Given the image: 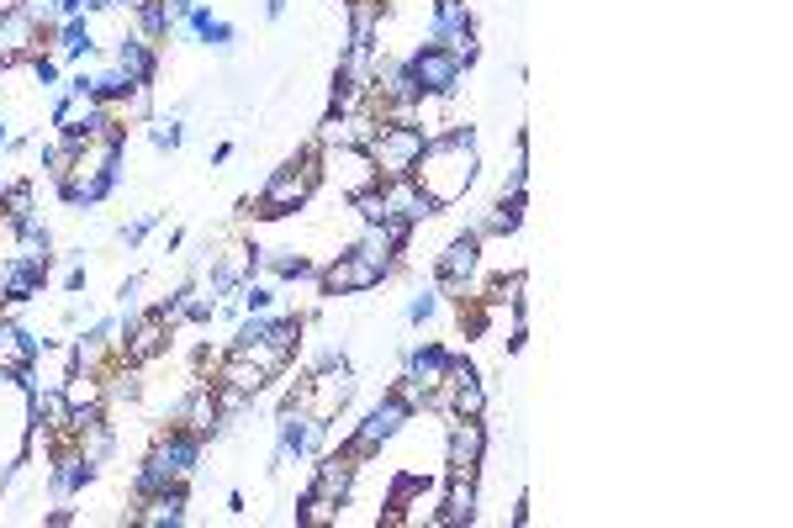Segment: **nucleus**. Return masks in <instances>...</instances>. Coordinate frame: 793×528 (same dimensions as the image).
I'll return each instance as SVG.
<instances>
[{"label": "nucleus", "instance_id": "obj_37", "mask_svg": "<svg viewBox=\"0 0 793 528\" xmlns=\"http://www.w3.org/2000/svg\"><path fill=\"white\" fill-rule=\"evenodd\" d=\"M154 222H159V212H143V217H133V222L122 228V243H143V238L154 233Z\"/></svg>", "mask_w": 793, "mask_h": 528}, {"label": "nucleus", "instance_id": "obj_23", "mask_svg": "<svg viewBox=\"0 0 793 528\" xmlns=\"http://www.w3.org/2000/svg\"><path fill=\"white\" fill-rule=\"evenodd\" d=\"M349 6V48H376L381 37V0H344Z\"/></svg>", "mask_w": 793, "mask_h": 528}, {"label": "nucleus", "instance_id": "obj_13", "mask_svg": "<svg viewBox=\"0 0 793 528\" xmlns=\"http://www.w3.org/2000/svg\"><path fill=\"white\" fill-rule=\"evenodd\" d=\"M482 460H487V423L482 418H455L450 433H445V465L476 476Z\"/></svg>", "mask_w": 793, "mask_h": 528}, {"label": "nucleus", "instance_id": "obj_11", "mask_svg": "<svg viewBox=\"0 0 793 528\" xmlns=\"http://www.w3.org/2000/svg\"><path fill=\"white\" fill-rule=\"evenodd\" d=\"M381 270L371 259H360L355 249H344L334 264H323L318 270V286H323V296H360V291H376L381 286Z\"/></svg>", "mask_w": 793, "mask_h": 528}, {"label": "nucleus", "instance_id": "obj_5", "mask_svg": "<svg viewBox=\"0 0 793 528\" xmlns=\"http://www.w3.org/2000/svg\"><path fill=\"white\" fill-rule=\"evenodd\" d=\"M349 396H355V370H349L344 360H328V365H318L302 381V412L318 418V423H334L339 412L349 407Z\"/></svg>", "mask_w": 793, "mask_h": 528}, {"label": "nucleus", "instance_id": "obj_15", "mask_svg": "<svg viewBox=\"0 0 793 528\" xmlns=\"http://www.w3.org/2000/svg\"><path fill=\"white\" fill-rule=\"evenodd\" d=\"M43 280H48V264L43 259H6L0 264V307H22V301L43 296Z\"/></svg>", "mask_w": 793, "mask_h": 528}, {"label": "nucleus", "instance_id": "obj_2", "mask_svg": "<svg viewBox=\"0 0 793 528\" xmlns=\"http://www.w3.org/2000/svg\"><path fill=\"white\" fill-rule=\"evenodd\" d=\"M318 154H323V148H307V154H297L291 164L275 169V175L265 180L260 201H254V217H260V222H281L291 212H302V206L312 201V191H318V180H323Z\"/></svg>", "mask_w": 793, "mask_h": 528}, {"label": "nucleus", "instance_id": "obj_28", "mask_svg": "<svg viewBox=\"0 0 793 528\" xmlns=\"http://www.w3.org/2000/svg\"><path fill=\"white\" fill-rule=\"evenodd\" d=\"M524 291H529V275L513 270V275H497L482 301H487V307H524Z\"/></svg>", "mask_w": 793, "mask_h": 528}, {"label": "nucleus", "instance_id": "obj_26", "mask_svg": "<svg viewBox=\"0 0 793 528\" xmlns=\"http://www.w3.org/2000/svg\"><path fill=\"white\" fill-rule=\"evenodd\" d=\"M445 402H450L455 418H487V386H482V375H471V381H460V386H445Z\"/></svg>", "mask_w": 793, "mask_h": 528}, {"label": "nucleus", "instance_id": "obj_7", "mask_svg": "<svg viewBox=\"0 0 793 528\" xmlns=\"http://www.w3.org/2000/svg\"><path fill=\"white\" fill-rule=\"evenodd\" d=\"M402 64H408L413 85H418V96H455L460 74H466V64H460L450 48H439V43H423V48H413Z\"/></svg>", "mask_w": 793, "mask_h": 528}, {"label": "nucleus", "instance_id": "obj_1", "mask_svg": "<svg viewBox=\"0 0 793 528\" xmlns=\"http://www.w3.org/2000/svg\"><path fill=\"white\" fill-rule=\"evenodd\" d=\"M408 180L423 191V201H429L434 212H450V206L476 185V127L455 122L450 132H429V143H423V154H418Z\"/></svg>", "mask_w": 793, "mask_h": 528}, {"label": "nucleus", "instance_id": "obj_27", "mask_svg": "<svg viewBox=\"0 0 793 528\" xmlns=\"http://www.w3.org/2000/svg\"><path fill=\"white\" fill-rule=\"evenodd\" d=\"M138 32L133 37H143V43H159V37H170V27H175V16H170V6L164 0H138Z\"/></svg>", "mask_w": 793, "mask_h": 528}, {"label": "nucleus", "instance_id": "obj_16", "mask_svg": "<svg viewBox=\"0 0 793 528\" xmlns=\"http://www.w3.org/2000/svg\"><path fill=\"white\" fill-rule=\"evenodd\" d=\"M355 470H360V460H349L344 449L339 455H318V465H312V492L344 502L349 492H355Z\"/></svg>", "mask_w": 793, "mask_h": 528}, {"label": "nucleus", "instance_id": "obj_22", "mask_svg": "<svg viewBox=\"0 0 793 528\" xmlns=\"http://www.w3.org/2000/svg\"><path fill=\"white\" fill-rule=\"evenodd\" d=\"M133 523H149V528H180L186 523V481H175L170 492H159V497H143V513H133Z\"/></svg>", "mask_w": 793, "mask_h": 528}, {"label": "nucleus", "instance_id": "obj_41", "mask_svg": "<svg viewBox=\"0 0 793 528\" xmlns=\"http://www.w3.org/2000/svg\"><path fill=\"white\" fill-rule=\"evenodd\" d=\"M0 148H11V132H6V122H0Z\"/></svg>", "mask_w": 793, "mask_h": 528}, {"label": "nucleus", "instance_id": "obj_10", "mask_svg": "<svg viewBox=\"0 0 793 528\" xmlns=\"http://www.w3.org/2000/svg\"><path fill=\"white\" fill-rule=\"evenodd\" d=\"M117 344H122V360L127 365H149L154 354H164V344H170V317H164L159 307L143 312V317H127Z\"/></svg>", "mask_w": 793, "mask_h": 528}, {"label": "nucleus", "instance_id": "obj_6", "mask_svg": "<svg viewBox=\"0 0 793 528\" xmlns=\"http://www.w3.org/2000/svg\"><path fill=\"white\" fill-rule=\"evenodd\" d=\"M429 43L450 48L460 64H476V22H471V6L466 0H434V16H429Z\"/></svg>", "mask_w": 793, "mask_h": 528}, {"label": "nucleus", "instance_id": "obj_3", "mask_svg": "<svg viewBox=\"0 0 793 528\" xmlns=\"http://www.w3.org/2000/svg\"><path fill=\"white\" fill-rule=\"evenodd\" d=\"M423 143H429V132H423L418 122H381V132L371 138V148H365V154H371V164H376L381 180H402V175H413Z\"/></svg>", "mask_w": 793, "mask_h": 528}, {"label": "nucleus", "instance_id": "obj_18", "mask_svg": "<svg viewBox=\"0 0 793 528\" xmlns=\"http://www.w3.org/2000/svg\"><path fill=\"white\" fill-rule=\"evenodd\" d=\"M96 470H101V465H96V460H85L80 449H64L59 465H53V497L69 502L75 492H85V486L96 481Z\"/></svg>", "mask_w": 793, "mask_h": 528}, {"label": "nucleus", "instance_id": "obj_19", "mask_svg": "<svg viewBox=\"0 0 793 528\" xmlns=\"http://www.w3.org/2000/svg\"><path fill=\"white\" fill-rule=\"evenodd\" d=\"M381 196H386V212L402 217V222H413V228H418L423 217H434V206L423 201V191L408 175H402V180H381Z\"/></svg>", "mask_w": 793, "mask_h": 528}, {"label": "nucleus", "instance_id": "obj_34", "mask_svg": "<svg viewBox=\"0 0 793 528\" xmlns=\"http://www.w3.org/2000/svg\"><path fill=\"white\" fill-rule=\"evenodd\" d=\"M334 518H339V502H334V497H323V492H312V486H307L297 523H312V528H318V523H334Z\"/></svg>", "mask_w": 793, "mask_h": 528}, {"label": "nucleus", "instance_id": "obj_30", "mask_svg": "<svg viewBox=\"0 0 793 528\" xmlns=\"http://www.w3.org/2000/svg\"><path fill=\"white\" fill-rule=\"evenodd\" d=\"M265 264L281 280H307V275H318V264H312L307 254H297V249H275V254H265Z\"/></svg>", "mask_w": 793, "mask_h": 528}, {"label": "nucleus", "instance_id": "obj_4", "mask_svg": "<svg viewBox=\"0 0 793 528\" xmlns=\"http://www.w3.org/2000/svg\"><path fill=\"white\" fill-rule=\"evenodd\" d=\"M408 423H413V407L402 402L397 391H386L381 402H376L371 412H365V423H360L355 433H349L344 455H349V460H371V455H381V444H392Z\"/></svg>", "mask_w": 793, "mask_h": 528}, {"label": "nucleus", "instance_id": "obj_32", "mask_svg": "<svg viewBox=\"0 0 793 528\" xmlns=\"http://www.w3.org/2000/svg\"><path fill=\"white\" fill-rule=\"evenodd\" d=\"M349 206L360 212V222H365V228H381V222L392 217V212H386V196H381V185H371V191H360V196H349Z\"/></svg>", "mask_w": 793, "mask_h": 528}, {"label": "nucleus", "instance_id": "obj_40", "mask_svg": "<svg viewBox=\"0 0 793 528\" xmlns=\"http://www.w3.org/2000/svg\"><path fill=\"white\" fill-rule=\"evenodd\" d=\"M265 16H270V22H281V16H286V0H265Z\"/></svg>", "mask_w": 793, "mask_h": 528}, {"label": "nucleus", "instance_id": "obj_9", "mask_svg": "<svg viewBox=\"0 0 793 528\" xmlns=\"http://www.w3.org/2000/svg\"><path fill=\"white\" fill-rule=\"evenodd\" d=\"M43 43H48V32L32 22L22 6H6V11H0V69L32 64V53H43Z\"/></svg>", "mask_w": 793, "mask_h": 528}, {"label": "nucleus", "instance_id": "obj_25", "mask_svg": "<svg viewBox=\"0 0 793 528\" xmlns=\"http://www.w3.org/2000/svg\"><path fill=\"white\" fill-rule=\"evenodd\" d=\"M53 48H59V59H90V53H96V37H90L85 16H64L59 32H53Z\"/></svg>", "mask_w": 793, "mask_h": 528}, {"label": "nucleus", "instance_id": "obj_14", "mask_svg": "<svg viewBox=\"0 0 793 528\" xmlns=\"http://www.w3.org/2000/svg\"><path fill=\"white\" fill-rule=\"evenodd\" d=\"M476 502H482V492H476V476H466V470H450L445 492H439L434 528H466V523H476Z\"/></svg>", "mask_w": 793, "mask_h": 528}, {"label": "nucleus", "instance_id": "obj_36", "mask_svg": "<svg viewBox=\"0 0 793 528\" xmlns=\"http://www.w3.org/2000/svg\"><path fill=\"white\" fill-rule=\"evenodd\" d=\"M439 312V291H418L408 301V323H429V317Z\"/></svg>", "mask_w": 793, "mask_h": 528}, {"label": "nucleus", "instance_id": "obj_21", "mask_svg": "<svg viewBox=\"0 0 793 528\" xmlns=\"http://www.w3.org/2000/svg\"><path fill=\"white\" fill-rule=\"evenodd\" d=\"M112 64H117L133 85H154V69H159L154 43H143V37H122V43L112 48Z\"/></svg>", "mask_w": 793, "mask_h": 528}, {"label": "nucleus", "instance_id": "obj_35", "mask_svg": "<svg viewBox=\"0 0 793 528\" xmlns=\"http://www.w3.org/2000/svg\"><path fill=\"white\" fill-rule=\"evenodd\" d=\"M238 296H244V312H270V301H275V291L260 286V280H244V286H238Z\"/></svg>", "mask_w": 793, "mask_h": 528}, {"label": "nucleus", "instance_id": "obj_12", "mask_svg": "<svg viewBox=\"0 0 793 528\" xmlns=\"http://www.w3.org/2000/svg\"><path fill=\"white\" fill-rule=\"evenodd\" d=\"M318 164H323V175L334 180L344 196H360V191H371V185H381V175H376V164H371L365 148H323Z\"/></svg>", "mask_w": 793, "mask_h": 528}, {"label": "nucleus", "instance_id": "obj_31", "mask_svg": "<svg viewBox=\"0 0 793 528\" xmlns=\"http://www.w3.org/2000/svg\"><path fill=\"white\" fill-rule=\"evenodd\" d=\"M186 22H191V32L201 37V43H212V48H228V43H233V27H228V22H217V16H212V11H201V6L186 16Z\"/></svg>", "mask_w": 793, "mask_h": 528}, {"label": "nucleus", "instance_id": "obj_17", "mask_svg": "<svg viewBox=\"0 0 793 528\" xmlns=\"http://www.w3.org/2000/svg\"><path fill=\"white\" fill-rule=\"evenodd\" d=\"M408 370V381H418L423 391H445V375H450V349L445 344H418V349H408V360H402Z\"/></svg>", "mask_w": 793, "mask_h": 528}, {"label": "nucleus", "instance_id": "obj_33", "mask_svg": "<svg viewBox=\"0 0 793 528\" xmlns=\"http://www.w3.org/2000/svg\"><path fill=\"white\" fill-rule=\"evenodd\" d=\"M143 127H149L154 148H164V154H175V148L186 143V127H180V117H149Z\"/></svg>", "mask_w": 793, "mask_h": 528}, {"label": "nucleus", "instance_id": "obj_20", "mask_svg": "<svg viewBox=\"0 0 793 528\" xmlns=\"http://www.w3.org/2000/svg\"><path fill=\"white\" fill-rule=\"evenodd\" d=\"M524 212H529L524 196H497L487 206V217L476 222V238H513V233L524 228Z\"/></svg>", "mask_w": 793, "mask_h": 528}, {"label": "nucleus", "instance_id": "obj_39", "mask_svg": "<svg viewBox=\"0 0 793 528\" xmlns=\"http://www.w3.org/2000/svg\"><path fill=\"white\" fill-rule=\"evenodd\" d=\"M164 6H170V16H175V22H186V16L196 11V0H164Z\"/></svg>", "mask_w": 793, "mask_h": 528}, {"label": "nucleus", "instance_id": "obj_38", "mask_svg": "<svg viewBox=\"0 0 793 528\" xmlns=\"http://www.w3.org/2000/svg\"><path fill=\"white\" fill-rule=\"evenodd\" d=\"M85 280H90V275H85V264H75V270L64 275V291H69V296H80V291H85Z\"/></svg>", "mask_w": 793, "mask_h": 528}, {"label": "nucleus", "instance_id": "obj_29", "mask_svg": "<svg viewBox=\"0 0 793 528\" xmlns=\"http://www.w3.org/2000/svg\"><path fill=\"white\" fill-rule=\"evenodd\" d=\"M75 159H80V138H59V143H48L43 148V164H48V180L59 185L69 169H75Z\"/></svg>", "mask_w": 793, "mask_h": 528}, {"label": "nucleus", "instance_id": "obj_24", "mask_svg": "<svg viewBox=\"0 0 793 528\" xmlns=\"http://www.w3.org/2000/svg\"><path fill=\"white\" fill-rule=\"evenodd\" d=\"M180 476H175V465L159 455V449H149V455H143V465H138V476H133V492H138V502L143 497H159V492H170Z\"/></svg>", "mask_w": 793, "mask_h": 528}, {"label": "nucleus", "instance_id": "obj_8", "mask_svg": "<svg viewBox=\"0 0 793 528\" xmlns=\"http://www.w3.org/2000/svg\"><path fill=\"white\" fill-rule=\"evenodd\" d=\"M476 270H482V238H476V228H471V233H455L445 249H439V259H434L439 291L460 296V301H466V286H471Z\"/></svg>", "mask_w": 793, "mask_h": 528}]
</instances>
